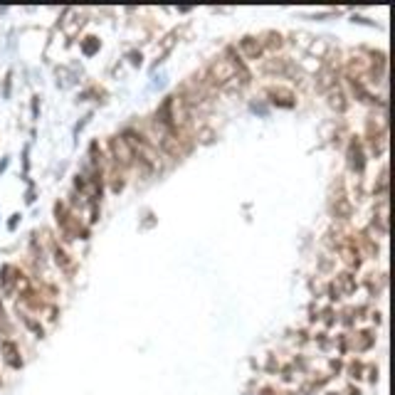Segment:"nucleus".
I'll return each mask as SVG.
<instances>
[{
    "label": "nucleus",
    "mask_w": 395,
    "mask_h": 395,
    "mask_svg": "<svg viewBox=\"0 0 395 395\" xmlns=\"http://www.w3.org/2000/svg\"><path fill=\"white\" fill-rule=\"evenodd\" d=\"M3 358H6V363L10 368H20V366H23V358H20V354H18V346H15L12 341L3 343Z\"/></svg>",
    "instance_id": "obj_1"
}]
</instances>
